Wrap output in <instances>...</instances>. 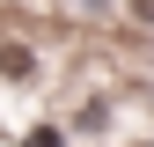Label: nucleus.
Masks as SVG:
<instances>
[{
  "label": "nucleus",
  "instance_id": "1",
  "mask_svg": "<svg viewBox=\"0 0 154 147\" xmlns=\"http://www.w3.org/2000/svg\"><path fill=\"white\" fill-rule=\"evenodd\" d=\"M22 147H66V133H59V125H37V133H29Z\"/></svg>",
  "mask_w": 154,
  "mask_h": 147
},
{
  "label": "nucleus",
  "instance_id": "2",
  "mask_svg": "<svg viewBox=\"0 0 154 147\" xmlns=\"http://www.w3.org/2000/svg\"><path fill=\"white\" fill-rule=\"evenodd\" d=\"M125 8H132V22H147V30H154V0H125Z\"/></svg>",
  "mask_w": 154,
  "mask_h": 147
}]
</instances>
